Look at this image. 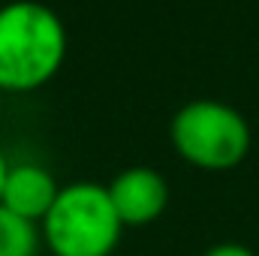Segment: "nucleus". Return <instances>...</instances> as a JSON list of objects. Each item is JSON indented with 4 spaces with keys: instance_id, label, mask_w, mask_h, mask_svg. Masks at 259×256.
<instances>
[{
    "instance_id": "f257e3e1",
    "label": "nucleus",
    "mask_w": 259,
    "mask_h": 256,
    "mask_svg": "<svg viewBox=\"0 0 259 256\" xmlns=\"http://www.w3.org/2000/svg\"><path fill=\"white\" fill-rule=\"evenodd\" d=\"M69 33L64 18L39 0L0 6V91L33 94L46 88L66 61Z\"/></svg>"
},
{
    "instance_id": "f03ea898",
    "label": "nucleus",
    "mask_w": 259,
    "mask_h": 256,
    "mask_svg": "<svg viewBox=\"0 0 259 256\" xmlns=\"http://www.w3.org/2000/svg\"><path fill=\"white\" fill-rule=\"evenodd\" d=\"M39 229L52 256H112L124 223L112 208L106 184L72 181L61 187Z\"/></svg>"
},
{
    "instance_id": "7ed1b4c3",
    "label": "nucleus",
    "mask_w": 259,
    "mask_h": 256,
    "mask_svg": "<svg viewBox=\"0 0 259 256\" xmlns=\"http://www.w3.org/2000/svg\"><path fill=\"white\" fill-rule=\"evenodd\" d=\"M169 139L184 163L205 172H226L241 166L253 145L247 118L220 100L184 103L172 118Z\"/></svg>"
},
{
    "instance_id": "20e7f679",
    "label": "nucleus",
    "mask_w": 259,
    "mask_h": 256,
    "mask_svg": "<svg viewBox=\"0 0 259 256\" xmlns=\"http://www.w3.org/2000/svg\"><path fill=\"white\" fill-rule=\"evenodd\" d=\"M106 193L124 226H148L160 220L169 205V184L151 166H130L118 172L106 184Z\"/></svg>"
},
{
    "instance_id": "39448f33",
    "label": "nucleus",
    "mask_w": 259,
    "mask_h": 256,
    "mask_svg": "<svg viewBox=\"0 0 259 256\" xmlns=\"http://www.w3.org/2000/svg\"><path fill=\"white\" fill-rule=\"evenodd\" d=\"M61 193V184L55 181V175L39 166V163H9L6 181H3V193H0V205L33 220L42 223L46 214L52 211L55 199Z\"/></svg>"
},
{
    "instance_id": "423d86ee",
    "label": "nucleus",
    "mask_w": 259,
    "mask_h": 256,
    "mask_svg": "<svg viewBox=\"0 0 259 256\" xmlns=\"http://www.w3.org/2000/svg\"><path fill=\"white\" fill-rule=\"evenodd\" d=\"M42 247L39 223L0 205V256H36Z\"/></svg>"
},
{
    "instance_id": "0eeeda50",
    "label": "nucleus",
    "mask_w": 259,
    "mask_h": 256,
    "mask_svg": "<svg viewBox=\"0 0 259 256\" xmlns=\"http://www.w3.org/2000/svg\"><path fill=\"white\" fill-rule=\"evenodd\" d=\"M202 256H256L247 244H238V241H220L214 247H208Z\"/></svg>"
},
{
    "instance_id": "6e6552de",
    "label": "nucleus",
    "mask_w": 259,
    "mask_h": 256,
    "mask_svg": "<svg viewBox=\"0 0 259 256\" xmlns=\"http://www.w3.org/2000/svg\"><path fill=\"white\" fill-rule=\"evenodd\" d=\"M6 172H9V160H6V154H3V148H0V193H3V181H6Z\"/></svg>"
}]
</instances>
